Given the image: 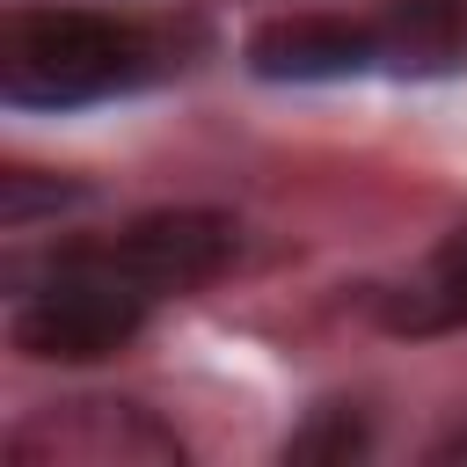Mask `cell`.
Listing matches in <instances>:
<instances>
[{"mask_svg":"<svg viewBox=\"0 0 467 467\" xmlns=\"http://www.w3.org/2000/svg\"><path fill=\"white\" fill-rule=\"evenodd\" d=\"M153 44L139 22L88 15V7H29L0 36V95L22 109H73L131 88Z\"/></svg>","mask_w":467,"mask_h":467,"instance_id":"cell-1","label":"cell"},{"mask_svg":"<svg viewBox=\"0 0 467 467\" xmlns=\"http://www.w3.org/2000/svg\"><path fill=\"white\" fill-rule=\"evenodd\" d=\"M146 306H153V292H139V285H131L124 270H109L102 248H95V255H66L44 285H29V292L15 299L7 336H15V350L36 358V365H95V358L124 350V343L146 328Z\"/></svg>","mask_w":467,"mask_h":467,"instance_id":"cell-2","label":"cell"},{"mask_svg":"<svg viewBox=\"0 0 467 467\" xmlns=\"http://www.w3.org/2000/svg\"><path fill=\"white\" fill-rule=\"evenodd\" d=\"M15 467H182V438L131 401H51L7 431Z\"/></svg>","mask_w":467,"mask_h":467,"instance_id":"cell-3","label":"cell"},{"mask_svg":"<svg viewBox=\"0 0 467 467\" xmlns=\"http://www.w3.org/2000/svg\"><path fill=\"white\" fill-rule=\"evenodd\" d=\"M234 248H241V226H234L226 212L175 204V212L131 219V226L102 248V263L124 270L139 292L161 299V292H197V285H212V277L234 263Z\"/></svg>","mask_w":467,"mask_h":467,"instance_id":"cell-4","label":"cell"},{"mask_svg":"<svg viewBox=\"0 0 467 467\" xmlns=\"http://www.w3.org/2000/svg\"><path fill=\"white\" fill-rule=\"evenodd\" d=\"M379 66V29L350 15H277L248 36V73L263 80H350Z\"/></svg>","mask_w":467,"mask_h":467,"instance_id":"cell-5","label":"cell"},{"mask_svg":"<svg viewBox=\"0 0 467 467\" xmlns=\"http://www.w3.org/2000/svg\"><path fill=\"white\" fill-rule=\"evenodd\" d=\"M372 321L387 336H460L467 328V226H452L423 255V270L372 292Z\"/></svg>","mask_w":467,"mask_h":467,"instance_id":"cell-6","label":"cell"},{"mask_svg":"<svg viewBox=\"0 0 467 467\" xmlns=\"http://www.w3.org/2000/svg\"><path fill=\"white\" fill-rule=\"evenodd\" d=\"M379 66L387 73H460L467 66V0H387Z\"/></svg>","mask_w":467,"mask_h":467,"instance_id":"cell-7","label":"cell"},{"mask_svg":"<svg viewBox=\"0 0 467 467\" xmlns=\"http://www.w3.org/2000/svg\"><path fill=\"white\" fill-rule=\"evenodd\" d=\"M372 452V431H365V416H350V409H321L292 445H285V460H365Z\"/></svg>","mask_w":467,"mask_h":467,"instance_id":"cell-8","label":"cell"},{"mask_svg":"<svg viewBox=\"0 0 467 467\" xmlns=\"http://www.w3.org/2000/svg\"><path fill=\"white\" fill-rule=\"evenodd\" d=\"M80 204V182H36V168H7L0 175V226H29L36 212Z\"/></svg>","mask_w":467,"mask_h":467,"instance_id":"cell-9","label":"cell"},{"mask_svg":"<svg viewBox=\"0 0 467 467\" xmlns=\"http://www.w3.org/2000/svg\"><path fill=\"white\" fill-rule=\"evenodd\" d=\"M431 460H438V467H445V460H467V423H460L452 438H438V445H431Z\"/></svg>","mask_w":467,"mask_h":467,"instance_id":"cell-10","label":"cell"}]
</instances>
